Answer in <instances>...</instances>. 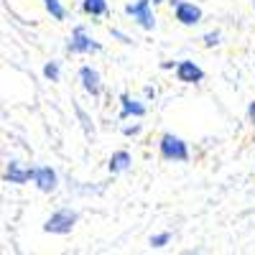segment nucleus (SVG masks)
Returning a JSON list of instances; mask_svg holds the SVG:
<instances>
[{"label":"nucleus","instance_id":"f257e3e1","mask_svg":"<svg viewBox=\"0 0 255 255\" xmlns=\"http://www.w3.org/2000/svg\"><path fill=\"white\" fill-rule=\"evenodd\" d=\"M158 156H161V161H168V163H189L191 151H189V143L181 135L163 133L158 140Z\"/></svg>","mask_w":255,"mask_h":255},{"label":"nucleus","instance_id":"f03ea898","mask_svg":"<svg viewBox=\"0 0 255 255\" xmlns=\"http://www.w3.org/2000/svg\"><path fill=\"white\" fill-rule=\"evenodd\" d=\"M79 222V212L72 207H59L56 212H51V217L44 222V232L46 235H69Z\"/></svg>","mask_w":255,"mask_h":255},{"label":"nucleus","instance_id":"7ed1b4c3","mask_svg":"<svg viewBox=\"0 0 255 255\" xmlns=\"http://www.w3.org/2000/svg\"><path fill=\"white\" fill-rule=\"evenodd\" d=\"M64 49H67V54H97L102 51V44L97 38H92L84 26H74Z\"/></svg>","mask_w":255,"mask_h":255},{"label":"nucleus","instance_id":"20e7f679","mask_svg":"<svg viewBox=\"0 0 255 255\" xmlns=\"http://www.w3.org/2000/svg\"><path fill=\"white\" fill-rule=\"evenodd\" d=\"M125 15L133 18L143 31L156 28V15H153V0H135V3L125 5Z\"/></svg>","mask_w":255,"mask_h":255},{"label":"nucleus","instance_id":"39448f33","mask_svg":"<svg viewBox=\"0 0 255 255\" xmlns=\"http://www.w3.org/2000/svg\"><path fill=\"white\" fill-rule=\"evenodd\" d=\"M168 3H171V8H174V18L179 20L181 26L191 28V26H199V23H202L204 13H202L199 5L189 3V0H168Z\"/></svg>","mask_w":255,"mask_h":255},{"label":"nucleus","instance_id":"423d86ee","mask_svg":"<svg viewBox=\"0 0 255 255\" xmlns=\"http://www.w3.org/2000/svg\"><path fill=\"white\" fill-rule=\"evenodd\" d=\"M33 186L41 194H51L59 186V174L51 166H33Z\"/></svg>","mask_w":255,"mask_h":255},{"label":"nucleus","instance_id":"0eeeda50","mask_svg":"<svg viewBox=\"0 0 255 255\" xmlns=\"http://www.w3.org/2000/svg\"><path fill=\"white\" fill-rule=\"evenodd\" d=\"M3 181L5 184H15V186H23V184L33 181V166H23L20 161H8Z\"/></svg>","mask_w":255,"mask_h":255},{"label":"nucleus","instance_id":"6e6552de","mask_svg":"<svg viewBox=\"0 0 255 255\" xmlns=\"http://www.w3.org/2000/svg\"><path fill=\"white\" fill-rule=\"evenodd\" d=\"M145 113H148V108H145L140 100L130 97L128 92H120V113H118V120H130V118L140 120V118H145Z\"/></svg>","mask_w":255,"mask_h":255},{"label":"nucleus","instance_id":"1a4fd4ad","mask_svg":"<svg viewBox=\"0 0 255 255\" xmlns=\"http://www.w3.org/2000/svg\"><path fill=\"white\" fill-rule=\"evenodd\" d=\"M174 72H176V79L181 84H199V82H204V69L199 67L197 61H191V59H181Z\"/></svg>","mask_w":255,"mask_h":255},{"label":"nucleus","instance_id":"9d476101","mask_svg":"<svg viewBox=\"0 0 255 255\" xmlns=\"http://www.w3.org/2000/svg\"><path fill=\"white\" fill-rule=\"evenodd\" d=\"M79 82H82V90L87 92L90 97H100L102 95V77H100V72L95 69V67H79Z\"/></svg>","mask_w":255,"mask_h":255},{"label":"nucleus","instance_id":"9b49d317","mask_svg":"<svg viewBox=\"0 0 255 255\" xmlns=\"http://www.w3.org/2000/svg\"><path fill=\"white\" fill-rule=\"evenodd\" d=\"M130 166H133V156H130V151H115V153L110 156V161H108V171H110L113 176H118V174L128 171Z\"/></svg>","mask_w":255,"mask_h":255},{"label":"nucleus","instance_id":"f8f14e48","mask_svg":"<svg viewBox=\"0 0 255 255\" xmlns=\"http://www.w3.org/2000/svg\"><path fill=\"white\" fill-rule=\"evenodd\" d=\"M82 13L84 15H92V18H105V15L110 13L108 0H82Z\"/></svg>","mask_w":255,"mask_h":255},{"label":"nucleus","instance_id":"ddd939ff","mask_svg":"<svg viewBox=\"0 0 255 255\" xmlns=\"http://www.w3.org/2000/svg\"><path fill=\"white\" fill-rule=\"evenodd\" d=\"M44 8L49 10V15L56 20V23H61V20H67V8H64L61 0H44Z\"/></svg>","mask_w":255,"mask_h":255},{"label":"nucleus","instance_id":"4468645a","mask_svg":"<svg viewBox=\"0 0 255 255\" xmlns=\"http://www.w3.org/2000/svg\"><path fill=\"white\" fill-rule=\"evenodd\" d=\"M41 74H44L46 82H59V79H61V67H59V61H46L44 69H41Z\"/></svg>","mask_w":255,"mask_h":255},{"label":"nucleus","instance_id":"2eb2a0df","mask_svg":"<svg viewBox=\"0 0 255 255\" xmlns=\"http://www.w3.org/2000/svg\"><path fill=\"white\" fill-rule=\"evenodd\" d=\"M168 243H171V232H156V235H151V240H148V245H151L153 250H161Z\"/></svg>","mask_w":255,"mask_h":255},{"label":"nucleus","instance_id":"dca6fc26","mask_svg":"<svg viewBox=\"0 0 255 255\" xmlns=\"http://www.w3.org/2000/svg\"><path fill=\"white\" fill-rule=\"evenodd\" d=\"M202 44H204V49L220 46V44H222V33H220V31H207V33L202 36Z\"/></svg>","mask_w":255,"mask_h":255},{"label":"nucleus","instance_id":"f3484780","mask_svg":"<svg viewBox=\"0 0 255 255\" xmlns=\"http://www.w3.org/2000/svg\"><path fill=\"white\" fill-rule=\"evenodd\" d=\"M140 130H143V125H140V123H135V125H125V128H123V135H125V138H133V135H138Z\"/></svg>","mask_w":255,"mask_h":255},{"label":"nucleus","instance_id":"a211bd4d","mask_svg":"<svg viewBox=\"0 0 255 255\" xmlns=\"http://www.w3.org/2000/svg\"><path fill=\"white\" fill-rule=\"evenodd\" d=\"M248 123L255 125V100H250V105H248Z\"/></svg>","mask_w":255,"mask_h":255},{"label":"nucleus","instance_id":"6ab92c4d","mask_svg":"<svg viewBox=\"0 0 255 255\" xmlns=\"http://www.w3.org/2000/svg\"><path fill=\"white\" fill-rule=\"evenodd\" d=\"M113 36H115V38H120V41H123V44H133V41H130V38H128L125 33H120L118 28H113Z\"/></svg>","mask_w":255,"mask_h":255},{"label":"nucleus","instance_id":"aec40b11","mask_svg":"<svg viewBox=\"0 0 255 255\" xmlns=\"http://www.w3.org/2000/svg\"><path fill=\"white\" fill-rule=\"evenodd\" d=\"M179 61H161V69H176Z\"/></svg>","mask_w":255,"mask_h":255},{"label":"nucleus","instance_id":"412c9836","mask_svg":"<svg viewBox=\"0 0 255 255\" xmlns=\"http://www.w3.org/2000/svg\"><path fill=\"white\" fill-rule=\"evenodd\" d=\"M143 95H145V97H156V90H153V87H145Z\"/></svg>","mask_w":255,"mask_h":255},{"label":"nucleus","instance_id":"4be33fe9","mask_svg":"<svg viewBox=\"0 0 255 255\" xmlns=\"http://www.w3.org/2000/svg\"><path fill=\"white\" fill-rule=\"evenodd\" d=\"M161 3H166V0H153V5H161Z\"/></svg>","mask_w":255,"mask_h":255},{"label":"nucleus","instance_id":"5701e85b","mask_svg":"<svg viewBox=\"0 0 255 255\" xmlns=\"http://www.w3.org/2000/svg\"><path fill=\"white\" fill-rule=\"evenodd\" d=\"M253 10H255V0H253Z\"/></svg>","mask_w":255,"mask_h":255}]
</instances>
